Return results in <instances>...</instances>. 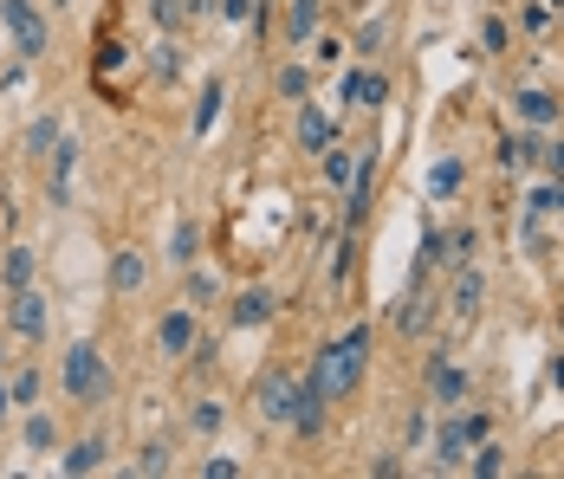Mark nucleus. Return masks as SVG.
<instances>
[{
	"label": "nucleus",
	"mask_w": 564,
	"mask_h": 479,
	"mask_svg": "<svg viewBox=\"0 0 564 479\" xmlns=\"http://www.w3.org/2000/svg\"><path fill=\"white\" fill-rule=\"evenodd\" d=\"M325 182H338V188H350V175H357V150H344V143H332V150H325Z\"/></svg>",
	"instance_id": "25"
},
{
	"label": "nucleus",
	"mask_w": 564,
	"mask_h": 479,
	"mask_svg": "<svg viewBox=\"0 0 564 479\" xmlns=\"http://www.w3.org/2000/svg\"><path fill=\"white\" fill-rule=\"evenodd\" d=\"M519 20H525V33H545V26H552V13H545V0H525V13H519Z\"/></svg>",
	"instance_id": "38"
},
{
	"label": "nucleus",
	"mask_w": 564,
	"mask_h": 479,
	"mask_svg": "<svg viewBox=\"0 0 564 479\" xmlns=\"http://www.w3.org/2000/svg\"><path fill=\"white\" fill-rule=\"evenodd\" d=\"M253 13H260V0H221V20H234V26L253 20Z\"/></svg>",
	"instance_id": "39"
},
{
	"label": "nucleus",
	"mask_w": 564,
	"mask_h": 479,
	"mask_svg": "<svg viewBox=\"0 0 564 479\" xmlns=\"http://www.w3.org/2000/svg\"><path fill=\"white\" fill-rule=\"evenodd\" d=\"M221 110H227V85H221V78H208V85H202V98H195V117H188V130H195V137H208V130L221 123Z\"/></svg>",
	"instance_id": "18"
},
{
	"label": "nucleus",
	"mask_w": 564,
	"mask_h": 479,
	"mask_svg": "<svg viewBox=\"0 0 564 479\" xmlns=\"http://www.w3.org/2000/svg\"><path fill=\"white\" fill-rule=\"evenodd\" d=\"M539 162H545L552 175H564V143H545V156H539Z\"/></svg>",
	"instance_id": "41"
},
{
	"label": "nucleus",
	"mask_w": 564,
	"mask_h": 479,
	"mask_svg": "<svg viewBox=\"0 0 564 479\" xmlns=\"http://www.w3.org/2000/svg\"><path fill=\"white\" fill-rule=\"evenodd\" d=\"M429 395H435L442 409H460V402L474 395V375L460 370V363H448V357H435V363H429Z\"/></svg>",
	"instance_id": "11"
},
{
	"label": "nucleus",
	"mask_w": 564,
	"mask_h": 479,
	"mask_svg": "<svg viewBox=\"0 0 564 479\" xmlns=\"http://www.w3.org/2000/svg\"><path fill=\"white\" fill-rule=\"evenodd\" d=\"M156 78H175V46L163 40V53H156Z\"/></svg>",
	"instance_id": "40"
},
{
	"label": "nucleus",
	"mask_w": 564,
	"mask_h": 479,
	"mask_svg": "<svg viewBox=\"0 0 564 479\" xmlns=\"http://www.w3.org/2000/svg\"><path fill=\"white\" fill-rule=\"evenodd\" d=\"M395 330H402V337H429V330H435V298H429V292H409V298L395 305Z\"/></svg>",
	"instance_id": "17"
},
{
	"label": "nucleus",
	"mask_w": 564,
	"mask_h": 479,
	"mask_svg": "<svg viewBox=\"0 0 564 479\" xmlns=\"http://www.w3.org/2000/svg\"><path fill=\"white\" fill-rule=\"evenodd\" d=\"M487 434H494V422H487L480 409H448V422L435 427V467L460 473V467H467V454H474Z\"/></svg>",
	"instance_id": "3"
},
{
	"label": "nucleus",
	"mask_w": 564,
	"mask_h": 479,
	"mask_svg": "<svg viewBox=\"0 0 564 479\" xmlns=\"http://www.w3.org/2000/svg\"><path fill=\"white\" fill-rule=\"evenodd\" d=\"M143 279H150V260H143L137 247H117V253H111V292H117V298H137V292H143Z\"/></svg>",
	"instance_id": "12"
},
{
	"label": "nucleus",
	"mask_w": 564,
	"mask_h": 479,
	"mask_svg": "<svg viewBox=\"0 0 564 479\" xmlns=\"http://www.w3.org/2000/svg\"><path fill=\"white\" fill-rule=\"evenodd\" d=\"M130 473H137V479H163V473H170V447H143V460H137Z\"/></svg>",
	"instance_id": "32"
},
{
	"label": "nucleus",
	"mask_w": 564,
	"mask_h": 479,
	"mask_svg": "<svg viewBox=\"0 0 564 479\" xmlns=\"http://www.w3.org/2000/svg\"><path fill=\"white\" fill-rule=\"evenodd\" d=\"M364 370H370V324H350L338 344H325L312 357V382L332 395V402H350L364 389Z\"/></svg>",
	"instance_id": "1"
},
{
	"label": "nucleus",
	"mask_w": 564,
	"mask_h": 479,
	"mask_svg": "<svg viewBox=\"0 0 564 479\" xmlns=\"http://www.w3.org/2000/svg\"><path fill=\"white\" fill-rule=\"evenodd\" d=\"M383 105H390V78L383 72H370V65L344 72V110H383Z\"/></svg>",
	"instance_id": "9"
},
{
	"label": "nucleus",
	"mask_w": 564,
	"mask_h": 479,
	"mask_svg": "<svg viewBox=\"0 0 564 479\" xmlns=\"http://www.w3.org/2000/svg\"><path fill=\"white\" fill-rule=\"evenodd\" d=\"M480 46H487V53H507V46H512V26L500 20V13H487V20H480Z\"/></svg>",
	"instance_id": "30"
},
{
	"label": "nucleus",
	"mask_w": 564,
	"mask_h": 479,
	"mask_svg": "<svg viewBox=\"0 0 564 479\" xmlns=\"http://www.w3.org/2000/svg\"><path fill=\"white\" fill-rule=\"evenodd\" d=\"M221 422H227L221 402H195V415H188V427H195V434H215Z\"/></svg>",
	"instance_id": "34"
},
{
	"label": "nucleus",
	"mask_w": 564,
	"mask_h": 479,
	"mask_svg": "<svg viewBox=\"0 0 564 479\" xmlns=\"http://www.w3.org/2000/svg\"><path fill=\"white\" fill-rule=\"evenodd\" d=\"M325 409H332V395H325L312 375H299V395H292V415H285V427H292L299 440H318V434H325Z\"/></svg>",
	"instance_id": "6"
},
{
	"label": "nucleus",
	"mask_w": 564,
	"mask_h": 479,
	"mask_svg": "<svg viewBox=\"0 0 564 479\" xmlns=\"http://www.w3.org/2000/svg\"><path fill=\"white\" fill-rule=\"evenodd\" d=\"M474 247H480V233L474 227H454V233H442V247H435V266H474Z\"/></svg>",
	"instance_id": "19"
},
{
	"label": "nucleus",
	"mask_w": 564,
	"mask_h": 479,
	"mask_svg": "<svg viewBox=\"0 0 564 479\" xmlns=\"http://www.w3.org/2000/svg\"><path fill=\"white\" fill-rule=\"evenodd\" d=\"M0 363H7V350H0Z\"/></svg>",
	"instance_id": "43"
},
{
	"label": "nucleus",
	"mask_w": 564,
	"mask_h": 479,
	"mask_svg": "<svg viewBox=\"0 0 564 479\" xmlns=\"http://www.w3.org/2000/svg\"><path fill=\"white\" fill-rule=\"evenodd\" d=\"M7 389H13V402H26V409H33L46 382H40V370H20V375H13V382H7Z\"/></svg>",
	"instance_id": "35"
},
{
	"label": "nucleus",
	"mask_w": 564,
	"mask_h": 479,
	"mask_svg": "<svg viewBox=\"0 0 564 479\" xmlns=\"http://www.w3.org/2000/svg\"><path fill=\"white\" fill-rule=\"evenodd\" d=\"M195 344H202L195 305H175V312H163V318H156V350H163V357H188Z\"/></svg>",
	"instance_id": "7"
},
{
	"label": "nucleus",
	"mask_w": 564,
	"mask_h": 479,
	"mask_svg": "<svg viewBox=\"0 0 564 479\" xmlns=\"http://www.w3.org/2000/svg\"><path fill=\"white\" fill-rule=\"evenodd\" d=\"M480 298H487V279H480V266H460L448 285V312L454 318H474L480 312Z\"/></svg>",
	"instance_id": "15"
},
{
	"label": "nucleus",
	"mask_w": 564,
	"mask_h": 479,
	"mask_svg": "<svg viewBox=\"0 0 564 479\" xmlns=\"http://www.w3.org/2000/svg\"><path fill=\"white\" fill-rule=\"evenodd\" d=\"M460 182H467V162H460V156H442L435 168H429V195H435V202H448Z\"/></svg>",
	"instance_id": "21"
},
{
	"label": "nucleus",
	"mask_w": 564,
	"mask_h": 479,
	"mask_svg": "<svg viewBox=\"0 0 564 479\" xmlns=\"http://www.w3.org/2000/svg\"><path fill=\"white\" fill-rule=\"evenodd\" d=\"M150 13H156V26H163V33H175V26L188 20V0H150Z\"/></svg>",
	"instance_id": "33"
},
{
	"label": "nucleus",
	"mask_w": 564,
	"mask_h": 479,
	"mask_svg": "<svg viewBox=\"0 0 564 479\" xmlns=\"http://www.w3.org/2000/svg\"><path fill=\"white\" fill-rule=\"evenodd\" d=\"M26 447H33V454L58 447V422L46 415V409H33V415H26Z\"/></svg>",
	"instance_id": "26"
},
{
	"label": "nucleus",
	"mask_w": 564,
	"mask_h": 479,
	"mask_svg": "<svg viewBox=\"0 0 564 479\" xmlns=\"http://www.w3.org/2000/svg\"><path fill=\"white\" fill-rule=\"evenodd\" d=\"M202 479H240V460L215 454V460H202Z\"/></svg>",
	"instance_id": "37"
},
{
	"label": "nucleus",
	"mask_w": 564,
	"mask_h": 479,
	"mask_svg": "<svg viewBox=\"0 0 564 479\" xmlns=\"http://www.w3.org/2000/svg\"><path fill=\"white\" fill-rule=\"evenodd\" d=\"M105 454H111V447H105V434H91V440H78V447L65 454V473H72V479L105 473Z\"/></svg>",
	"instance_id": "20"
},
{
	"label": "nucleus",
	"mask_w": 564,
	"mask_h": 479,
	"mask_svg": "<svg viewBox=\"0 0 564 479\" xmlns=\"http://www.w3.org/2000/svg\"><path fill=\"white\" fill-rule=\"evenodd\" d=\"M467 467H474L480 479H500V473H507V447H500V440L487 434V440H480V447L467 454Z\"/></svg>",
	"instance_id": "23"
},
{
	"label": "nucleus",
	"mask_w": 564,
	"mask_h": 479,
	"mask_svg": "<svg viewBox=\"0 0 564 479\" xmlns=\"http://www.w3.org/2000/svg\"><path fill=\"white\" fill-rule=\"evenodd\" d=\"M280 98L285 105H305V98H312V72H305V65H285L280 72Z\"/></svg>",
	"instance_id": "28"
},
{
	"label": "nucleus",
	"mask_w": 564,
	"mask_h": 479,
	"mask_svg": "<svg viewBox=\"0 0 564 479\" xmlns=\"http://www.w3.org/2000/svg\"><path fill=\"white\" fill-rule=\"evenodd\" d=\"M0 279H7V292L33 285V247H13V253H7V266H0Z\"/></svg>",
	"instance_id": "27"
},
{
	"label": "nucleus",
	"mask_w": 564,
	"mask_h": 479,
	"mask_svg": "<svg viewBox=\"0 0 564 479\" xmlns=\"http://www.w3.org/2000/svg\"><path fill=\"white\" fill-rule=\"evenodd\" d=\"M221 298V279L215 272H188V305H215Z\"/></svg>",
	"instance_id": "31"
},
{
	"label": "nucleus",
	"mask_w": 564,
	"mask_h": 479,
	"mask_svg": "<svg viewBox=\"0 0 564 479\" xmlns=\"http://www.w3.org/2000/svg\"><path fill=\"white\" fill-rule=\"evenodd\" d=\"M292 395H299V375L292 370H260V382H253V415H260L267 427H285Z\"/></svg>",
	"instance_id": "5"
},
{
	"label": "nucleus",
	"mask_w": 564,
	"mask_h": 479,
	"mask_svg": "<svg viewBox=\"0 0 564 479\" xmlns=\"http://www.w3.org/2000/svg\"><path fill=\"white\" fill-rule=\"evenodd\" d=\"M273 312H280V298H273L267 285H247V292L234 298V324H240V330H253V324H273Z\"/></svg>",
	"instance_id": "16"
},
{
	"label": "nucleus",
	"mask_w": 564,
	"mask_h": 479,
	"mask_svg": "<svg viewBox=\"0 0 564 479\" xmlns=\"http://www.w3.org/2000/svg\"><path fill=\"white\" fill-rule=\"evenodd\" d=\"M350 46H357V53L370 58V53H377V46H383V20H364V26H357V40H350Z\"/></svg>",
	"instance_id": "36"
},
{
	"label": "nucleus",
	"mask_w": 564,
	"mask_h": 479,
	"mask_svg": "<svg viewBox=\"0 0 564 479\" xmlns=\"http://www.w3.org/2000/svg\"><path fill=\"white\" fill-rule=\"evenodd\" d=\"M175 260H182V266H195V253H202V227H195V220H182V227H175V247H170Z\"/></svg>",
	"instance_id": "29"
},
{
	"label": "nucleus",
	"mask_w": 564,
	"mask_h": 479,
	"mask_svg": "<svg viewBox=\"0 0 564 479\" xmlns=\"http://www.w3.org/2000/svg\"><path fill=\"white\" fill-rule=\"evenodd\" d=\"M512 117H519L525 130H552V123L564 117V105L545 91V85H519V91H512Z\"/></svg>",
	"instance_id": "8"
},
{
	"label": "nucleus",
	"mask_w": 564,
	"mask_h": 479,
	"mask_svg": "<svg viewBox=\"0 0 564 479\" xmlns=\"http://www.w3.org/2000/svg\"><path fill=\"white\" fill-rule=\"evenodd\" d=\"M0 33L13 40L20 58H46V46H53V20L40 0H0Z\"/></svg>",
	"instance_id": "4"
},
{
	"label": "nucleus",
	"mask_w": 564,
	"mask_h": 479,
	"mask_svg": "<svg viewBox=\"0 0 564 479\" xmlns=\"http://www.w3.org/2000/svg\"><path fill=\"white\" fill-rule=\"evenodd\" d=\"M500 156H507L512 168H539V156H545V137H539V130H519Z\"/></svg>",
	"instance_id": "22"
},
{
	"label": "nucleus",
	"mask_w": 564,
	"mask_h": 479,
	"mask_svg": "<svg viewBox=\"0 0 564 479\" xmlns=\"http://www.w3.org/2000/svg\"><path fill=\"white\" fill-rule=\"evenodd\" d=\"M58 382H65V395H72L78 409H98V402L111 395L105 350H98V344H72V350H65V370H58Z\"/></svg>",
	"instance_id": "2"
},
{
	"label": "nucleus",
	"mask_w": 564,
	"mask_h": 479,
	"mask_svg": "<svg viewBox=\"0 0 564 479\" xmlns=\"http://www.w3.org/2000/svg\"><path fill=\"white\" fill-rule=\"evenodd\" d=\"M292 137H299V150H305V156H325V150L338 143V117H332V110H318V105H299V130H292Z\"/></svg>",
	"instance_id": "10"
},
{
	"label": "nucleus",
	"mask_w": 564,
	"mask_h": 479,
	"mask_svg": "<svg viewBox=\"0 0 564 479\" xmlns=\"http://www.w3.org/2000/svg\"><path fill=\"white\" fill-rule=\"evenodd\" d=\"M58 150V117H33L26 123V156H53Z\"/></svg>",
	"instance_id": "24"
},
{
	"label": "nucleus",
	"mask_w": 564,
	"mask_h": 479,
	"mask_svg": "<svg viewBox=\"0 0 564 479\" xmlns=\"http://www.w3.org/2000/svg\"><path fill=\"white\" fill-rule=\"evenodd\" d=\"M7 409H13V389H7V382H0V422H7Z\"/></svg>",
	"instance_id": "42"
},
{
	"label": "nucleus",
	"mask_w": 564,
	"mask_h": 479,
	"mask_svg": "<svg viewBox=\"0 0 564 479\" xmlns=\"http://www.w3.org/2000/svg\"><path fill=\"white\" fill-rule=\"evenodd\" d=\"M325 26V0H292L285 7V46H312Z\"/></svg>",
	"instance_id": "13"
},
{
	"label": "nucleus",
	"mask_w": 564,
	"mask_h": 479,
	"mask_svg": "<svg viewBox=\"0 0 564 479\" xmlns=\"http://www.w3.org/2000/svg\"><path fill=\"white\" fill-rule=\"evenodd\" d=\"M7 324H13L20 337H46V298H40L33 285H20V292H13V312H7Z\"/></svg>",
	"instance_id": "14"
}]
</instances>
